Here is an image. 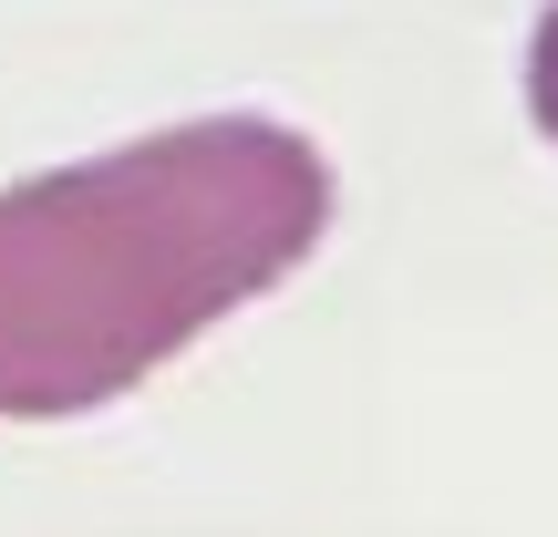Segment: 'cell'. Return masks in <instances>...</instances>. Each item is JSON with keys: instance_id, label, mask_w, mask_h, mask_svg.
Masks as SVG:
<instances>
[{"instance_id": "7a4b0ae2", "label": "cell", "mask_w": 558, "mask_h": 537, "mask_svg": "<svg viewBox=\"0 0 558 537\" xmlns=\"http://www.w3.org/2000/svg\"><path fill=\"white\" fill-rule=\"evenodd\" d=\"M527 114H538V135L558 145V0H548V11L538 21H527Z\"/></svg>"}, {"instance_id": "6da1fadb", "label": "cell", "mask_w": 558, "mask_h": 537, "mask_svg": "<svg viewBox=\"0 0 558 537\" xmlns=\"http://www.w3.org/2000/svg\"><path fill=\"white\" fill-rule=\"evenodd\" d=\"M341 218L279 114H186L0 186V424H73L259 310Z\"/></svg>"}]
</instances>
